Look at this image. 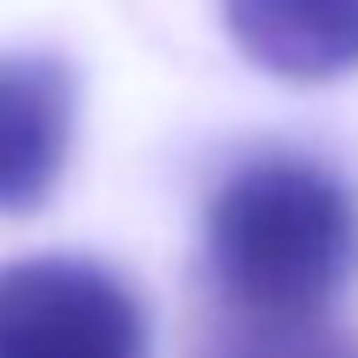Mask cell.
I'll list each match as a JSON object with an SVG mask.
<instances>
[{
    "label": "cell",
    "mask_w": 358,
    "mask_h": 358,
    "mask_svg": "<svg viewBox=\"0 0 358 358\" xmlns=\"http://www.w3.org/2000/svg\"><path fill=\"white\" fill-rule=\"evenodd\" d=\"M78 90L67 62L0 50V213H34L73 151Z\"/></svg>",
    "instance_id": "3957f363"
},
{
    "label": "cell",
    "mask_w": 358,
    "mask_h": 358,
    "mask_svg": "<svg viewBox=\"0 0 358 358\" xmlns=\"http://www.w3.org/2000/svg\"><path fill=\"white\" fill-rule=\"evenodd\" d=\"M213 358H358V341L330 324H308V330H235L229 324Z\"/></svg>",
    "instance_id": "5b68a950"
},
{
    "label": "cell",
    "mask_w": 358,
    "mask_h": 358,
    "mask_svg": "<svg viewBox=\"0 0 358 358\" xmlns=\"http://www.w3.org/2000/svg\"><path fill=\"white\" fill-rule=\"evenodd\" d=\"M358 268V201L308 157H252L207 201V280L235 330L324 324Z\"/></svg>",
    "instance_id": "6da1fadb"
},
{
    "label": "cell",
    "mask_w": 358,
    "mask_h": 358,
    "mask_svg": "<svg viewBox=\"0 0 358 358\" xmlns=\"http://www.w3.org/2000/svg\"><path fill=\"white\" fill-rule=\"evenodd\" d=\"M246 62L291 84L358 73V0H218Z\"/></svg>",
    "instance_id": "277c9868"
},
{
    "label": "cell",
    "mask_w": 358,
    "mask_h": 358,
    "mask_svg": "<svg viewBox=\"0 0 358 358\" xmlns=\"http://www.w3.org/2000/svg\"><path fill=\"white\" fill-rule=\"evenodd\" d=\"M0 358H151L145 308L84 257L0 263Z\"/></svg>",
    "instance_id": "7a4b0ae2"
}]
</instances>
